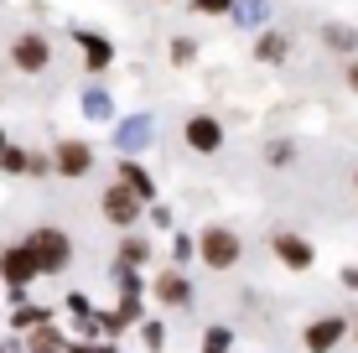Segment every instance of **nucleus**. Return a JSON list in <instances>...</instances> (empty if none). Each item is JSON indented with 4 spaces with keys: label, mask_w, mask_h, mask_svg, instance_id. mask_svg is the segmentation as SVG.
I'll return each instance as SVG.
<instances>
[{
    "label": "nucleus",
    "mask_w": 358,
    "mask_h": 353,
    "mask_svg": "<svg viewBox=\"0 0 358 353\" xmlns=\"http://www.w3.org/2000/svg\"><path fill=\"white\" fill-rule=\"evenodd\" d=\"M31 250H36V260H42V271H63V265H68V239L63 234H57V229H36V234H31Z\"/></svg>",
    "instance_id": "obj_1"
},
{
    "label": "nucleus",
    "mask_w": 358,
    "mask_h": 353,
    "mask_svg": "<svg viewBox=\"0 0 358 353\" xmlns=\"http://www.w3.org/2000/svg\"><path fill=\"white\" fill-rule=\"evenodd\" d=\"M36 271H42V260H36V250H31V245H27V250H6V254H0V275H6V281L16 286V291L27 286Z\"/></svg>",
    "instance_id": "obj_2"
},
{
    "label": "nucleus",
    "mask_w": 358,
    "mask_h": 353,
    "mask_svg": "<svg viewBox=\"0 0 358 353\" xmlns=\"http://www.w3.org/2000/svg\"><path fill=\"white\" fill-rule=\"evenodd\" d=\"M203 254H208V265H213V271H229V265L239 260V239H234L229 229H208Z\"/></svg>",
    "instance_id": "obj_3"
},
{
    "label": "nucleus",
    "mask_w": 358,
    "mask_h": 353,
    "mask_svg": "<svg viewBox=\"0 0 358 353\" xmlns=\"http://www.w3.org/2000/svg\"><path fill=\"white\" fill-rule=\"evenodd\" d=\"M141 203H145V198H141V192L130 187V182H125V187H109V192H104V213L115 218V224H135Z\"/></svg>",
    "instance_id": "obj_4"
},
{
    "label": "nucleus",
    "mask_w": 358,
    "mask_h": 353,
    "mask_svg": "<svg viewBox=\"0 0 358 353\" xmlns=\"http://www.w3.org/2000/svg\"><path fill=\"white\" fill-rule=\"evenodd\" d=\"M10 57H16L21 73H42V68H47V42H42V36H16Z\"/></svg>",
    "instance_id": "obj_5"
},
{
    "label": "nucleus",
    "mask_w": 358,
    "mask_h": 353,
    "mask_svg": "<svg viewBox=\"0 0 358 353\" xmlns=\"http://www.w3.org/2000/svg\"><path fill=\"white\" fill-rule=\"evenodd\" d=\"M187 141H192V151H218V141H224V130H218V120L197 115V120H187Z\"/></svg>",
    "instance_id": "obj_6"
},
{
    "label": "nucleus",
    "mask_w": 358,
    "mask_h": 353,
    "mask_svg": "<svg viewBox=\"0 0 358 353\" xmlns=\"http://www.w3.org/2000/svg\"><path fill=\"white\" fill-rule=\"evenodd\" d=\"M275 254L291 265V271H306V265H312V245H301L296 234H275Z\"/></svg>",
    "instance_id": "obj_7"
},
{
    "label": "nucleus",
    "mask_w": 358,
    "mask_h": 353,
    "mask_svg": "<svg viewBox=\"0 0 358 353\" xmlns=\"http://www.w3.org/2000/svg\"><path fill=\"white\" fill-rule=\"evenodd\" d=\"M338 338H343V317H322L317 327H306V348L312 353H327Z\"/></svg>",
    "instance_id": "obj_8"
},
{
    "label": "nucleus",
    "mask_w": 358,
    "mask_h": 353,
    "mask_svg": "<svg viewBox=\"0 0 358 353\" xmlns=\"http://www.w3.org/2000/svg\"><path fill=\"white\" fill-rule=\"evenodd\" d=\"M57 172H63V177H83V172H89V145L68 141L63 151H57Z\"/></svg>",
    "instance_id": "obj_9"
},
{
    "label": "nucleus",
    "mask_w": 358,
    "mask_h": 353,
    "mask_svg": "<svg viewBox=\"0 0 358 353\" xmlns=\"http://www.w3.org/2000/svg\"><path fill=\"white\" fill-rule=\"evenodd\" d=\"M156 296H162L166 307H182L192 291H187V281H182V275H162V281H156Z\"/></svg>",
    "instance_id": "obj_10"
},
{
    "label": "nucleus",
    "mask_w": 358,
    "mask_h": 353,
    "mask_svg": "<svg viewBox=\"0 0 358 353\" xmlns=\"http://www.w3.org/2000/svg\"><path fill=\"white\" fill-rule=\"evenodd\" d=\"M31 353H63V338H57L52 327H36V338H31Z\"/></svg>",
    "instance_id": "obj_11"
},
{
    "label": "nucleus",
    "mask_w": 358,
    "mask_h": 353,
    "mask_svg": "<svg viewBox=\"0 0 358 353\" xmlns=\"http://www.w3.org/2000/svg\"><path fill=\"white\" fill-rule=\"evenodd\" d=\"M83 52H89V68L109 63V42H99V36H89V31H83Z\"/></svg>",
    "instance_id": "obj_12"
},
{
    "label": "nucleus",
    "mask_w": 358,
    "mask_h": 353,
    "mask_svg": "<svg viewBox=\"0 0 358 353\" xmlns=\"http://www.w3.org/2000/svg\"><path fill=\"white\" fill-rule=\"evenodd\" d=\"M125 182H130L135 192H141V198H151V177H145V172H141L135 161H125Z\"/></svg>",
    "instance_id": "obj_13"
},
{
    "label": "nucleus",
    "mask_w": 358,
    "mask_h": 353,
    "mask_svg": "<svg viewBox=\"0 0 358 353\" xmlns=\"http://www.w3.org/2000/svg\"><path fill=\"white\" fill-rule=\"evenodd\" d=\"M260 57H265V63H280V57H286V42H280V36H265V42H260Z\"/></svg>",
    "instance_id": "obj_14"
},
{
    "label": "nucleus",
    "mask_w": 358,
    "mask_h": 353,
    "mask_svg": "<svg viewBox=\"0 0 358 353\" xmlns=\"http://www.w3.org/2000/svg\"><path fill=\"white\" fill-rule=\"evenodd\" d=\"M42 317H47L42 307H21L16 317H10V322H16V327H42Z\"/></svg>",
    "instance_id": "obj_15"
},
{
    "label": "nucleus",
    "mask_w": 358,
    "mask_h": 353,
    "mask_svg": "<svg viewBox=\"0 0 358 353\" xmlns=\"http://www.w3.org/2000/svg\"><path fill=\"white\" fill-rule=\"evenodd\" d=\"M203 353H229V333H224V327H213V333H208Z\"/></svg>",
    "instance_id": "obj_16"
},
{
    "label": "nucleus",
    "mask_w": 358,
    "mask_h": 353,
    "mask_svg": "<svg viewBox=\"0 0 358 353\" xmlns=\"http://www.w3.org/2000/svg\"><path fill=\"white\" fill-rule=\"evenodd\" d=\"M0 166H6V172H21V166H31V161L21 151H6V156H0Z\"/></svg>",
    "instance_id": "obj_17"
},
{
    "label": "nucleus",
    "mask_w": 358,
    "mask_h": 353,
    "mask_svg": "<svg viewBox=\"0 0 358 353\" xmlns=\"http://www.w3.org/2000/svg\"><path fill=\"white\" fill-rule=\"evenodd\" d=\"M89 115H99V120L109 115V99H104V94H89Z\"/></svg>",
    "instance_id": "obj_18"
},
{
    "label": "nucleus",
    "mask_w": 358,
    "mask_h": 353,
    "mask_svg": "<svg viewBox=\"0 0 358 353\" xmlns=\"http://www.w3.org/2000/svg\"><path fill=\"white\" fill-rule=\"evenodd\" d=\"M197 10H208V16H218V10H229V0H197Z\"/></svg>",
    "instance_id": "obj_19"
},
{
    "label": "nucleus",
    "mask_w": 358,
    "mask_h": 353,
    "mask_svg": "<svg viewBox=\"0 0 358 353\" xmlns=\"http://www.w3.org/2000/svg\"><path fill=\"white\" fill-rule=\"evenodd\" d=\"M348 83H353V89H358V63H353V68H348Z\"/></svg>",
    "instance_id": "obj_20"
},
{
    "label": "nucleus",
    "mask_w": 358,
    "mask_h": 353,
    "mask_svg": "<svg viewBox=\"0 0 358 353\" xmlns=\"http://www.w3.org/2000/svg\"><path fill=\"white\" fill-rule=\"evenodd\" d=\"M73 353H109V348H94V343H89V348H73Z\"/></svg>",
    "instance_id": "obj_21"
}]
</instances>
